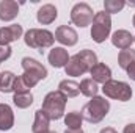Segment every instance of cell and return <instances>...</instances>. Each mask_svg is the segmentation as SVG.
I'll list each match as a JSON object with an SVG mask.
<instances>
[{
  "label": "cell",
  "mask_w": 135,
  "mask_h": 133,
  "mask_svg": "<svg viewBox=\"0 0 135 133\" xmlns=\"http://www.w3.org/2000/svg\"><path fill=\"white\" fill-rule=\"evenodd\" d=\"M57 16H58V11H57V8H55L52 3L42 5V6L38 9V13H36V19H38V22L42 24V25L52 24V22L57 19Z\"/></svg>",
  "instance_id": "12"
},
{
  "label": "cell",
  "mask_w": 135,
  "mask_h": 133,
  "mask_svg": "<svg viewBox=\"0 0 135 133\" xmlns=\"http://www.w3.org/2000/svg\"><path fill=\"white\" fill-rule=\"evenodd\" d=\"M101 133H118L115 129H112V127H105V129H102Z\"/></svg>",
  "instance_id": "29"
},
{
  "label": "cell",
  "mask_w": 135,
  "mask_h": 133,
  "mask_svg": "<svg viewBox=\"0 0 135 133\" xmlns=\"http://www.w3.org/2000/svg\"><path fill=\"white\" fill-rule=\"evenodd\" d=\"M134 63H135V50L126 49V50H121L119 52V55H118V64H119L121 69L127 70Z\"/></svg>",
  "instance_id": "21"
},
{
  "label": "cell",
  "mask_w": 135,
  "mask_h": 133,
  "mask_svg": "<svg viewBox=\"0 0 135 133\" xmlns=\"http://www.w3.org/2000/svg\"><path fill=\"white\" fill-rule=\"evenodd\" d=\"M66 102H68V99L60 93V91H52V93H49V94L44 97L42 108H41V110L47 114V117H49L50 121H57V119L63 117Z\"/></svg>",
  "instance_id": "3"
},
{
  "label": "cell",
  "mask_w": 135,
  "mask_h": 133,
  "mask_svg": "<svg viewBox=\"0 0 135 133\" xmlns=\"http://www.w3.org/2000/svg\"><path fill=\"white\" fill-rule=\"evenodd\" d=\"M49 124H50V119L47 117V114L42 111V110H38L35 113V121H33V127H32V132L33 133H44L49 130Z\"/></svg>",
  "instance_id": "18"
},
{
  "label": "cell",
  "mask_w": 135,
  "mask_h": 133,
  "mask_svg": "<svg viewBox=\"0 0 135 133\" xmlns=\"http://www.w3.org/2000/svg\"><path fill=\"white\" fill-rule=\"evenodd\" d=\"M82 122H83V116L79 111H71L65 116V124H66L68 130H80Z\"/></svg>",
  "instance_id": "20"
},
{
  "label": "cell",
  "mask_w": 135,
  "mask_h": 133,
  "mask_svg": "<svg viewBox=\"0 0 135 133\" xmlns=\"http://www.w3.org/2000/svg\"><path fill=\"white\" fill-rule=\"evenodd\" d=\"M123 133H135V124H129V125H126Z\"/></svg>",
  "instance_id": "28"
},
{
  "label": "cell",
  "mask_w": 135,
  "mask_h": 133,
  "mask_svg": "<svg viewBox=\"0 0 135 133\" xmlns=\"http://www.w3.org/2000/svg\"><path fill=\"white\" fill-rule=\"evenodd\" d=\"M98 91H99V88H98V83H96L94 80H91V78H83V80L80 81V93H82L83 96L93 99V97L98 96Z\"/></svg>",
  "instance_id": "22"
},
{
  "label": "cell",
  "mask_w": 135,
  "mask_h": 133,
  "mask_svg": "<svg viewBox=\"0 0 135 133\" xmlns=\"http://www.w3.org/2000/svg\"><path fill=\"white\" fill-rule=\"evenodd\" d=\"M124 6H126V2H124V0H105V2H104V11H105L107 14L119 13Z\"/></svg>",
  "instance_id": "24"
},
{
  "label": "cell",
  "mask_w": 135,
  "mask_h": 133,
  "mask_svg": "<svg viewBox=\"0 0 135 133\" xmlns=\"http://www.w3.org/2000/svg\"><path fill=\"white\" fill-rule=\"evenodd\" d=\"M58 91L66 99H72V97H77L80 94V85L75 83L74 80H61L58 85Z\"/></svg>",
  "instance_id": "17"
},
{
  "label": "cell",
  "mask_w": 135,
  "mask_h": 133,
  "mask_svg": "<svg viewBox=\"0 0 135 133\" xmlns=\"http://www.w3.org/2000/svg\"><path fill=\"white\" fill-rule=\"evenodd\" d=\"M65 133H83V130L80 129V130H66Z\"/></svg>",
  "instance_id": "30"
},
{
  "label": "cell",
  "mask_w": 135,
  "mask_h": 133,
  "mask_svg": "<svg viewBox=\"0 0 135 133\" xmlns=\"http://www.w3.org/2000/svg\"><path fill=\"white\" fill-rule=\"evenodd\" d=\"M90 74H91V80H94L96 83L105 85L107 81L112 80V69L104 63H98L96 66H93Z\"/></svg>",
  "instance_id": "15"
},
{
  "label": "cell",
  "mask_w": 135,
  "mask_h": 133,
  "mask_svg": "<svg viewBox=\"0 0 135 133\" xmlns=\"http://www.w3.org/2000/svg\"><path fill=\"white\" fill-rule=\"evenodd\" d=\"M16 75L11 70H3L0 72V91L8 94V93H14V83H16Z\"/></svg>",
  "instance_id": "19"
},
{
  "label": "cell",
  "mask_w": 135,
  "mask_h": 133,
  "mask_svg": "<svg viewBox=\"0 0 135 133\" xmlns=\"http://www.w3.org/2000/svg\"><path fill=\"white\" fill-rule=\"evenodd\" d=\"M24 41L28 47L38 49L42 52V49L52 47L55 42V34L49 30H39V28H30L27 33L24 34Z\"/></svg>",
  "instance_id": "4"
},
{
  "label": "cell",
  "mask_w": 135,
  "mask_h": 133,
  "mask_svg": "<svg viewBox=\"0 0 135 133\" xmlns=\"http://www.w3.org/2000/svg\"><path fill=\"white\" fill-rule=\"evenodd\" d=\"M14 125V113L9 105L0 103V130L8 132Z\"/></svg>",
  "instance_id": "16"
},
{
  "label": "cell",
  "mask_w": 135,
  "mask_h": 133,
  "mask_svg": "<svg viewBox=\"0 0 135 133\" xmlns=\"http://www.w3.org/2000/svg\"><path fill=\"white\" fill-rule=\"evenodd\" d=\"M17 14H19L17 2H14V0H2L0 2V21L9 22V21L16 19Z\"/></svg>",
  "instance_id": "11"
},
{
  "label": "cell",
  "mask_w": 135,
  "mask_h": 133,
  "mask_svg": "<svg viewBox=\"0 0 135 133\" xmlns=\"http://www.w3.org/2000/svg\"><path fill=\"white\" fill-rule=\"evenodd\" d=\"M13 102L17 108H28L32 103H33V96L32 93H21V94H14Z\"/></svg>",
  "instance_id": "23"
},
{
  "label": "cell",
  "mask_w": 135,
  "mask_h": 133,
  "mask_svg": "<svg viewBox=\"0 0 135 133\" xmlns=\"http://www.w3.org/2000/svg\"><path fill=\"white\" fill-rule=\"evenodd\" d=\"M22 67H24V74L21 75V78L25 81V85L30 89L47 77V69L33 58H28V57L22 58Z\"/></svg>",
  "instance_id": "2"
},
{
  "label": "cell",
  "mask_w": 135,
  "mask_h": 133,
  "mask_svg": "<svg viewBox=\"0 0 135 133\" xmlns=\"http://www.w3.org/2000/svg\"><path fill=\"white\" fill-rule=\"evenodd\" d=\"M132 24H134V27H135V16H134V19H132Z\"/></svg>",
  "instance_id": "32"
},
{
  "label": "cell",
  "mask_w": 135,
  "mask_h": 133,
  "mask_svg": "<svg viewBox=\"0 0 135 133\" xmlns=\"http://www.w3.org/2000/svg\"><path fill=\"white\" fill-rule=\"evenodd\" d=\"M77 55L82 58V61H83L86 66L90 67V70L93 69V66H96V64H98V57H96V53H94L93 50H88V49H85V50L79 52Z\"/></svg>",
  "instance_id": "25"
},
{
  "label": "cell",
  "mask_w": 135,
  "mask_h": 133,
  "mask_svg": "<svg viewBox=\"0 0 135 133\" xmlns=\"http://www.w3.org/2000/svg\"><path fill=\"white\" fill-rule=\"evenodd\" d=\"M102 93L110 99L121 100V102H127L132 97V88L126 81H119V80H110L105 85H102Z\"/></svg>",
  "instance_id": "6"
},
{
  "label": "cell",
  "mask_w": 135,
  "mask_h": 133,
  "mask_svg": "<svg viewBox=\"0 0 135 133\" xmlns=\"http://www.w3.org/2000/svg\"><path fill=\"white\" fill-rule=\"evenodd\" d=\"M47 58H49L50 66L57 67V69H60V67H66L68 61H69L68 50L66 49H63V47H54V49L50 50V53H49Z\"/></svg>",
  "instance_id": "13"
},
{
  "label": "cell",
  "mask_w": 135,
  "mask_h": 133,
  "mask_svg": "<svg viewBox=\"0 0 135 133\" xmlns=\"http://www.w3.org/2000/svg\"><path fill=\"white\" fill-rule=\"evenodd\" d=\"M11 57V47L9 45H0V63L6 61Z\"/></svg>",
  "instance_id": "26"
},
{
  "label": "cell",
  "mask_w": 135,
  "mask_h": 133,
  "mask_svg": "<svg viewBox=\"0 0 135 133\" xmlns=\"http://www.w3.org/2000/svg\"><path fill=\"white\" fill-rule=\"evenodd\" d=\"M65 70H66V75H71V77H80V75H83L85 72H90V67L86 66V64L82 61V58L75 53L74 57L69 58V61H68Z\"/></svg>",
  "instance_id": "10"
},
{
  "label": "cell",
  "mask_w": 135,
  "mask_h": 133,
  "mask_svg": "<svg viewBox=\"0 0 135 133\" xmlns=\"http://www.w3.org/2000/svg\"><path fill=\"white\" fill-rule=\"evenodd\" d=\"M55 41H58L60 44L63 45H75L77 41H79V34L77 32L72 28V27H68V25H61L55 30Z\"/></svg>",
  "instance_id": "8"
},
{
  "label": "cell",
  "mask_w": 135,
  "mask_h": 133,
  "mask_svg": "<svg viewBox=\"0 0 135 133\" xmlns=\"http://www.w3.org/2000/svg\"><path fill=\"white\" fill-rule=\"evenodd\" d=\"M91 38L94 42L101 44L104 42L112 32V17L105 11H99L94 14V19L91 22Z\"/></svg>",
  "instance_id": "5"
},
{
  "label": "cell",
  "mask_w": 135,
  "mask_h": 133,
  "mask_svg": "<svg viewBox=\"0 0 135 133\" xmlns=\"http://www.w3.org/2000/svg\"><path fill=\"white\" fill-rule=\"evenodd\" d=\"M112 44L121 50L131 49V45L134 44V36L129 33L127 30H116L112 34Z\"/></svg>",
  "instance_id": "14"
},
{
  "label": "cell",
  "mask_w": 135,
  "mask_h": 133,
  "mask_svg": "<svg viewBox=\"0 0 135 133\" xmlns=\"http://www.w3.org/2000/svg\"><path fill=\"white\" fill-rule=\"evenodd\" d=\"M127 77H129L131 80H134V81H135V63L127 69Z\"/></svg>",
  "instance_id": "27"
},
{
  "label": "cell",
  "mask_w": 135,
  "mask_h": 133,
  "mask_svg": "<svg viewBox=\"0 0 135 133\" xmlns=\"http://www.w3.org/2000/svg\"><path fill=\"white\" fill-rule=\"evenodd\" d=\"M108 111H110V102L105 97L96 96L83 106L82 116L90 124H99L102 119L108 114Z\"/></svg>",
  "instance_id": "1"
},
{
  "label": "cell",
  "mask_w": 135,
  "mask_h": 133,
  "mask_svg": "<svg viewBox=\"0 0 135 133\" xmlns=\"http://www.w3.org/2000/svg\"><path fill=\"white\" fill-rule=\"evenodd\" d=\"M94 19V14H93V9L88 3H77L72 6L71 9V22L77 27H86L93 22Z\"/></svg>",
  "instance_id": "7"
},
{
  "label": "cell",
  "mask_w": 135,
  "mask_h": 133,
  "mask_svg": "<svg viewBox=\"0 0 135 133\" xmlns=\"http://www.w3.org/2000/svg\"><path fill=\"white\" fill-rule=\"evenodd\" d=\"M134 42H135V36H134Z\"/></svg>",
  "instance_id": "33"
},
{
  "label": "cell",
  "mask_w": 135,
  "mask_h": 133,
  "mask_svg": "<svg viewBox=\"0 0 135 133\" xmlns=\"http://www.w3.org/2000/svg\"><path fill=\"white\" fill-rule=\"evenodd\" d=\"M24 33L22 25L19 24H13L8 27H2L0 28V45H9V42L17 41Z\"/></svg>",
  "instance_id": "9"
},
{
  "label": "cell",
  "mask_w": 135,
  "mask_h": 133,
  "mask_svg": "<svg viewBox=\"0 0 135 133\" xmlns=\"http://www.w3.org/2000/svg\"><path fill=\"white\" fill-rule=\"evenodd\" d=\"M44 133H57V132H54V130H47V132H44Z\"/></svg>",
  "instance_id": "31"
}]
</instances>
